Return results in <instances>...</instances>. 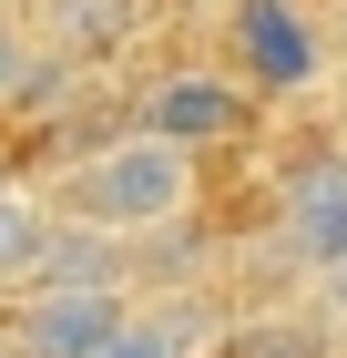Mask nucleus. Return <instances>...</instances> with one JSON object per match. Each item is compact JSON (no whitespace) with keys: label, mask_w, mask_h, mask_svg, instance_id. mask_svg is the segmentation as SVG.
I'll return each mask as SVG.
<instances>
[{"label":"nucleus","mask_w":347,"mask_h":358,"mask_svg":"<svg viewBox=\"0 0 347 358\" xmlns=\"http://www.w3.org/2000/svg\"><path fill=\"white\" fill-rule=\"evenodd\" d=\"M52 205L82 215V225H103V236H123V246H133V236H163V225L194 215V154L133 123V134H112L103 154H82Z\"/></svg>","instance_id":"f257e3e1"},{"label":"nucleus","mask_w":347,"mask_h":358,"mask_svg":"<svg viewBox=\"0 0 347 358\" xmlns=\"http://www.w3.org/2000/svg\"><path fill=\"white\" fill-rule=\"evenodd\" d=\"M327 62H337V31L307 0H225V72L256 103L266 92H317Z\"/></svg>","instance_id":"f03ea898"},{"label":"nucleus","mask_w":347,"mask_h":358,"mask_svg":"<svg viewBox=\"0 0 347 358\" xmlns=\"http://www.w3.org/2000/svg\"><path fill=\"white\" fill-rule=\"evenodd\" d=\"M133 123H143V134H163V143H184L194 164H205V154H225V143L256 134V92H245L235 72H163V83L143 92Z\"/></svg>","instance_id":"7ed1b4c3"},{"label":"nucleus","mask_w":347,"mask_h":358,"mask_svg":"<svg viewBox=\"0 0 347 358\" xmlns=\"http://www.w3.org/2000/svg\"><path fill=\"white\" fill-rule=\"evenodd\" d=\"M133 317V287H21L10 297V348L21 358H92Z\"/></svg>","instance_id":"20e7f679"},{"label":"nucleus","mask_w":347,"mask_h":358,"mask_svg":"<svg viewBox=\"0 0 347 358\" xmlns=\"http://www.w3.org/2000/svg\"><path fill=\"white\" fill-rule=\"evenodd\" d=\"M276 246L296 266H337L347 256V143H317V154L286 164V185H276Z\"/></svg>","instance_id":"39448f33"},{"label":"nucleus","mask_w":347,"mask_h":358,"mask_svg":"<svg viewBox=\"0 0 347 358\" xmlns=\"http://www.w3.org/2000/svg\"><path fill=\"white\" fill-rule=\"evenodd\" d=\"M52 194H31V185H0V287H31L41 276V256H52Z\"/></svg>","instance_id":"423d86ee"},{"label":"nucleus","mask_w":347,"mask_h":358,"mask_svg":"<svg viewBox=\"0 0 347 358\" xmlns=\"http://www.w3.org/2000/svg\"><path fill=\"white\" fill-rule=\"evenodd\" d=\"M41 10H52V52H72V62L133 41V0H41Z\"/></svg>","instance_id":"0eeeda50"},{"label":"nucleus","mask_w":347,"mask_h":358,"mask_svg":"<svg viewBox=\"0 0 347 358\" xmlns=\"http://www.w3.org/2000/svg\"><path fill=\"white\" fill-rule=\"evenodd\" d=\"M92 358H205V348H194V328H184V317H154V307H133V317H123V328H112Z\"/></svg>","instance_id":"6e6552de"},{"label":"nucleus","mask_w":347,"mask_h":358,"mask_svg":"<svg viewBox=\"0 0 347 358\" xmlns=\"http://www.w3.org/2000/svg\"><path fill=\"white\" fill-rule=\"evenodd\" d=\"M31 62H41V41H31L10 10H0V103H21V83H31Z\"/></svg>","instance_id":"1a4fd4ad"},{"label":"nucleus","mask_w":347,"mask_h":358,"mask_svg":"<svg viewBox=\"0 0 347 358\" xmlns=\"http://www.w3.org/2000/svg\"><path fill=\"white\" fill-rule=\"evenodd\" d=\"M327 276V297H337V317H347V256H337V266H317Z\"/></svg>","instance_id":"9d476101"},{"label":"nucleus","mask_w":347,"mask_h":358,"mask_svg":"<svg viewBox=\"0 0 347 358\" xmlns=\"http://www.w3.org/2000/svg\"><path fill=\"white\" fill-rule=\"evenodd\" d=\"M0 358H21V348H10V317H0Z\"/></svg>","instance_id":"9b49d317"},{"label":"nucleus","mask_w":347,"mask_h":358,"mask_svg":"<svg viewBox=\"0 0 347 358\" xmlns=\"http://www.w3.org/2000/svg\"><path fill=\"white\" fill-rule=\"evenodd\" d=\"M337 52H347V10H337Z\"/></svg>","instance_id":"f8f14e48"}]
</instances>
